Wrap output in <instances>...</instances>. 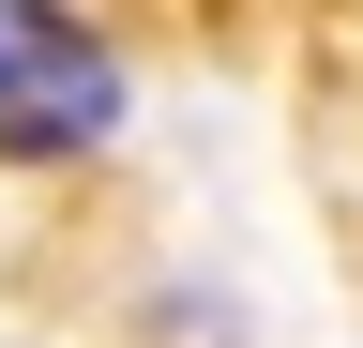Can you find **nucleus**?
<instances>
[{"label":"nucleus","instance_id":"f257e3e1","mask_svg":"<svg viewBox=\"0 0 363 348\" xmlns=\"http://www.w3.org/2000/svg\"><path fill=\"white\" fill-rule=\"evenodd\" d=\"M121 121V61L61 0H0V152H91Z\"/></svg>","mask_w":363,"mask_h":348}]
</instances>
